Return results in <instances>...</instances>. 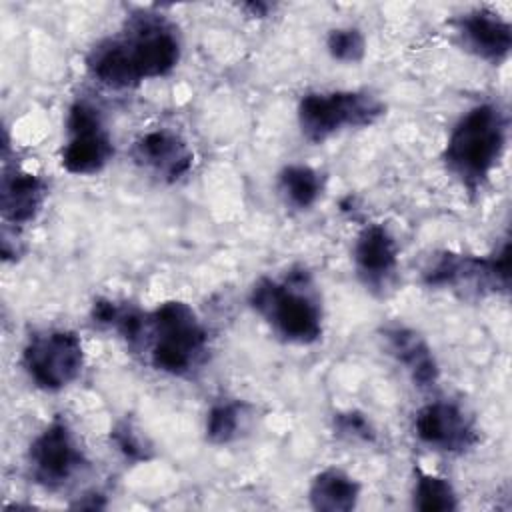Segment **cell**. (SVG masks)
Returning <instances> with one entry per match:
<instances>
[{"label":"cell","instance_id":"cell-15","mask_svg":"<svg viewBox=\"0 0 512 512\" xmlns=\"http://www.w3.org/2000/svg\"><path fill=\"white\" fill-rule=\"evenodd\" d=\"M46 182L30 170L4 168L0 182V210L6 224L26 226L36 220L46 202Z\"/></svg>","mask_w":512,"mask_h":512},{"label":"cell","instance_id":"cell-1","mask_svg":"<svg viewBox=\"0 0 512 512\" xmlns=\"http://www.w3.org/2000/svg\"><path fill=\"white\" fill-rule=\"evenodd\" d=\"M182 42L172 22L160 14H132L122 30L96 42L86 54L88 74L112 90H128L144 80L168 76L180 62Z\"/></svg>","mask_w":512,"mask_h":512},{"label":"cell","instance_id":"cell-9","mask_svg":"<svg viewBox=\"0 0 512 512\" xmlns=\"http://www.w3.org/2000/svg\"><path fill=\"white\" fill-rule=\"evenodd\" d=\"M66 144L60 164L76 176L102 172L114 156V142L104 124L102 112L88 100H76L66 116Z\"/></svg>","mask_w":512,"mask_h":512},{"label":"cell","instance_id":"cell-18","mask_svg":"<svg viewBox=\"0 0 512 512\" xmlns=\"http://www.w3.org/2000/svg\"><path fill=\"white\" fill-rule=\"evenodd\" d=\"M412 506L422 512H452L460 504L454 486L446 478L418 470L412 488Z\"/></svg>","mask_w":512,"mask_h":512},{"label":"cell","instance_id":"cell-8","mask_svg":"<svg viewBox=\"0 0 512 512\" xmlns=\"http://www.w3.org/2000/svg\"><path fill=\"white\" fill-rule=\"evenodd\" d=\"M26 466L38 486L60 490L88 466V458L70 424L54 418L32 438L26 452Z\"/></svg>","mask_w":512,"mask_h":512},{"label":"cell","instance_id":"cell-22","mask_svg":"<svg viewBox=\"0 0 512 512\" xmlns=\"http://www.w3.org/2000/svg\"><path fill=\"white\" fill-rule=\"evenodd\" d=\"M114 442L118 446V450H122L128 458H146V448L142 446L140 438L136 436V432L130 426H122L114 432Z\"/></svg>","mask_w":512,"mask_h":512},{"label":"cell","instance_id":"cell-19","mask_svg":"<svg viewBox=\"0 0 512 512\" xmlns=\"http://www.w3.org/2000/svg\"><path fill=\"white\" fill-rule=\"evenodd\" d=\"M248 414L238 400H218L206 414V438L212 444H228L236 440L244 428Z\"/></svg>","mask_w":512,"mask_h":512},{"label":"cell","instance_id":"cell-7","mask_svg":"<svg viewBox=\"0 0 512 512\" xmlns=\"http://www.w3.org/2000/svg\"><path fill=\"white\" fill-rule=\"evenodd\" d=\"M84 362L80 336L66 328H46L30 334L20 354V366L28 380L44 392L68 388L80 378Z\"/></svg>","mask_w":512,"mask_h":512},{"label":"cell","instance_id":"cell-13","mask_svg":"<svg viewBox=\"0 0 512 512\" xmlns=\"http://www.w3.org/2000/svg\"><path fill=\"white\" fill-rule=\"evenodd\" d=\"M352 260L360 282L372 292H384L398 270V244L384 224H368L354 240Z\"/></svg>","mask_w":512,"mask_h":512},{"label":"cell","instance_id":"cell-2","mask_svg":"<svg viewBox=\"0 0 512 512\" xmlns=\"http://www.w3.org/2000/svg\"><path fill=\"white\" fill-rule=\"evenodd\" d=\"M130 348L142 352L156 372L182 378L204 366L210 338L190 304L166 300L144 312L140 334Z\"/></svg>","mask_w":512,"mask_h":512},{"label":"cell","instance_id":"cell-4","mask_svg":"<svg viewBox=\"0 0 512 512\" xmlns=\"http://www.w3.org/2000/svg\"><path fill=\"white\" fill-rule=\"evenodd\" d=\"M248 302L284 342L308 346L322 336L324 312L320 294L304 268L290 270L282 278H258L250 288Z\"/></svg>","mask_w":512,"mask_h":512},{"label":"cell","instance_id":"cell-6","mask_svg":"<svg viewBox=\"0 0 512 512\" xmlns=\"http://www.w3.org/2000/svg\"><path fill=\"white\" fill-rule=\"evenodd\" d=\"M422 280L430 288L460 294H498L510 286V244L502 242L492 254L474 256L460 252H440L422 270Z\"/></svg>","mask_w":512,"mask_h":512},{"label":"cell","instance_id":"cell-12","mask_svg":"<svg viewBox=\"0 0 512 512\" xmlns=\"http://www.w3.org/2000/svg\"><path fill=\"white\" fill-rule=\"evenodd\" d=\"M464 50L492 66L508 60L512 48V26L492 8H474L454 22Z\"/></svg>","mask_w":512,"mask_h":512},{"label":"cell","instance_id":"cell-17","mask_svg":"<svg viewBox=\"0 0 512 512\" xmlns=\"http://www.w3.org/2000/svg\"><path fill=\"white\" fill-rule=\"evenodd\" d=\"M324 182L318 170L306 164H288L278 174V190L284 202L296 210L312 208L320 194Z\"/></svg>","mask_w":512,"mask_h":512},{"label":"cell","instance_id":"cell-23","mask_svg":"<svg viewBox=\"0 0 512 512\" xmlns=\"http://www.w3.org/2000/svg\"><path fill=\"white\" fill-rule=\"evenodd\" d=\"M242 8H244V10H248V12H250V16H254V18H264V16H268L270 4H262V2H248V4H244Z\"/></svg>","mask_w":512,"mask_h":512},{"label":"cell","instance_id":"cell-20","mask_svg":"<svg viewBox=\"0 0 512 512\" xmlns=\"http://www.w3.org/2000/svg\"><path fill=\"white\" fill-rule=\"evenodd\" d=\"M326 50L336 62L358 64L366 54V38L356 26H340L328 32Z\"/></svg>","mask_w":512,"mask_h":512},{"label":"cell","instance_id":"cell-21","mask_svg":"<svg viewBox=\"0 0 512 512\" xmlns=\"http://www.w3.org/2000/svg\"><path fill=\"white\" fill-rule=\"evenodd\" d=\"M334 434L346 442H372L376 438L370 418L358 410L334 414Z\"/></svg>","mask_w":512,"mask_h":512},{"label":"cell","instance_id":"cell-11","mask_svg":"<svg viewBox=\"0 0 512 512\" xmlns=\"http://www.w3.org/2000/svg\"><path fill=\"white\" fill-rule=\"evenodd\" d=\"M132 160L162 182L184 178L194 164V152L188 142L174 130L156 128L144 132L132 144Z\"/></svg>","mask_w":512,"mask_h":512},{"label":"cell","instance_id":"cell-14","mask_svg":"<svg viewBox=\"0 0 512 512\" xmlns=\"http://www.w3.org/2000/svg\"><path fill=\"white\" fill-rule=\"evenodd\" d=\"M382 340L386 352L406 370L414 386L430 388L438 382L440 366L424 336L408 326L390 324L382 330Z\"/></svg>","mask_w":512,"mask_h":512},{"label":"cell","instance_id":"cell-3","mask_svg":"<svg viewBox=\"0 0 512 512\" xmlns=\"http://www.w3.org/2000/svg\"><path fill=\"white\" fill-rule=\"evenodd\" d=\"M508 142V114L500 104L480 102L452 126L442 150L446 170L470 192L480 190L496 170Z\"/></svg>","mask_w":512,"mask_h":512},{"label":"cell","instance_id":"cell-5","mask_svg":"<svg viewBox=\"0 0 512 512\" xmlns=\"http://www.w3.org/2000/svg\"><path fill=\"white\" fill-rule=\"evenodd\" d=\"M384 114L386 104L366 90L308 92L296 108L300 134L312 144H322L350 128H368Z\"/></svg>","mask_w":512,"mask_h":512},{"label":"cell","instance_id":"cell-16","mask_svg":"<svg viewBox=\"0 0 512 512\" xmlns=\"http://www.w3.org/2000/svg\"><path fill=\"white\" fill-rule=\"evenodd\" d=\"M360 484L340 468L318 472L308 488L310 506L320 512H350L360 500Z\"/></svg>","mask_w":512,"mask_h":512},{"label":"cell","instance_id":"cell-10","mask_svg":"<svg viewBox=\"0 0 512 512\" xmlns=\"http://www.w3.org/2000/svg\"><path fill=\"white\" fill-rule=\"evenodd\" d=\"M416 438L444 454H462L478 444V428L468 412L452 400H432L414 414Z\"/></svg>","mask_w":512,"mask_h":512}]
</instances>
